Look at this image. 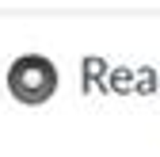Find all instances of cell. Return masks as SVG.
<instances>
[{
	"label": "cell",
	"instance_id": "3957f363",
	"mask_svg": "<svg viewBox=\"0 0 160 157\" xmlns=\"http://www.w3.org/2000/svg\"><path fill=\"white\" fill-rule=\"evenodd\" d=\"M133 84H137V69H130V65H111L107 88L114 96H133Z\"/></svg>",
	"mask_w": 160,
	"mask_h": 157
},
{
	"label": "cell",
	"instance_id": "6da1fadb",
	"mask_svg": "<svg viewBox=\"0 0 160 157\" xmlns=\"http://www.w3.org/2000/svg\"><path fill=\"white\" fill-rule=\"evenodd\" d=\"M4 84L12 92V100H19L23 107H42L57 92V65L42 54H19L8 65Z\"/></svg>",
	"mask_w": 160,
	"mask_h": 157
},
{
	"label": "cell",
	"instance_id": "7a4b0ae2",
	"mask_svg": "<svg viewBox=\"0 0 160 157\" xmlns=\"http://www.w3.org/2000/svg\"><path fill=\"white\" fill-rule=\"evenodd\" d=\"M80 73H84V92H111L107 88V73H111V62L99 54H88L80 62Z\"/></svg>",
	"mask_w": 160,
	"mask_h": 157
},
{
	"label": "cell",
	"instance_id": "277c9868",
	"mask_svg": "<svg viewBox=\"0 0 160 157\" xmlns=\"http://www.w3.org/2000/svg\"><path fill=\"white\" fill-rule=\"evenodd\" d=\"M152 92H160V69H152V65H141V69H137L133 96H152Z\"/></svg>",
	"mask_w": 160,
	"mask_h": 157
}]
</instances>
